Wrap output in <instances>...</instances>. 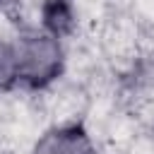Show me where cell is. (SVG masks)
Returning a JSON list of instances; mask_svg holds the SVG:
<instances>
[{
    "instance_id": "2",
    "label": "cell",
    "mask_w": 154,
    "mask_h": 154,
    "mask_svg": "<svg viewBox=\"0 0 154 154\" xmlns=\"http://www.w3.org/2000/svg\"><path fill=\"white\" fill-rule=\"evenodd\" d=\"M31 154H94V142L79 123H65L46 130Z\"/></svg>"
},
{
    "instance_id": "1",
    "label": "cell",
    "mask_w": 154,
    "mask_h": 154,
    "mask_svg": "<svg viewBox=\"0 0 154 154\" xmlns=\"http://www.w3.org/2000/svg\"><path fill=\"white\" fill-rule=\"evenodd\" d=\"M17 46V82L29 89H43L63 72V46L48 31L29 34L14 41Z\"/></svg>"
},
{
    "instance_id": "4",
    "label": "cell",
    "mask_w": 154,
    "mask_h": 154,
    "mask_svg": "<svg viewBox=\"0 0 154 154\" xmlns=\"http://www.w3.org/2000/svg\"><path fill=\"white\" fill-rule=\"evenodd\" d=\"M17 82V46L12 41L0 38V94L7 91Z\"/></svg>"
},
{
    "instance_id": "3",
    "label": "cell",
    "mask_w": 154,
    "mask_h": 154,
    "mask_svg": "<svg viewBox=\"0 0 154 154\" xmlns=\"http://www.w3.org/2000/svg\"><path fill=\"white\" fill-rule=\"evenodd\" d=\"M70 29H72V5H70V0H46L43 2V31L60 38Z\"/></svg>"
},
{
    "instance_id": "5",
    "label": "cell",
    "mask_w": 154,
    "mask_h": 154,
    "mask_svg": "<svg viewBox=\"0 0 154 154\" xmlns=\"http://www.w3.org/2000/svg\"><path fill=\"white\" fill-rule=\"evenodd\" d=\"M7 2H10V0H0V10H2V7L7 5Z\"/></svg>"
}]
</instances>
